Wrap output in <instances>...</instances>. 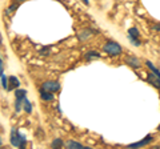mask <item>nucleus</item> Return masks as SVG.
I'll return each instance as SVG.
<instances>
[{"instance_id": "nucleus-18", "label": "nucleus", "mask_w": 160, "mask_h": 149, "mask_svg": "<svg viewBox=\"0 0 160 149\" xmlns=\"http://www.w3.org/2000/svg\"><path fill=\"white\" fill-rule=\"evenodd\" d=\"M3 76V60L0 59V77Z\"/></svg>"}, {"instance_id": "nucleus-6", "label": "nucleus", "mask_w": 160, "mask_h": 149, "mask_svg": "<svg viewBox=\"0 0 160 149\" xmlns=\"http://www.w3.org/2000/svg\"><path fill=\"white\" fill-rule=\"evenodd\" d=\"M40 97L43 99L44 101H51L52 99H53V95H52V92H48L46 91V89H40Z\"/></svg>"}, {"instance_id": "nucleus-10", "label": "nucleus", "mask_w": 160, "mask_h": 149, "mask_svg": "<svg viewBox=\"0 0 160 149\" xmlns=\"http://www.w3.org/2000/svg\"><path fill=\"white\" fill-rule=\"evenodd\" d=\"M67 148H72V149H88L87 147H83L80 142H75V141H68L66 144Z\"/></svg>"}, {"instance_id": "nucleus-15", "label": "nucleus", "mask_w": 160, "mask_h": 149, "mask_svg": "<svg viewBox=\"0 0 160 149\" xmlns=\"http://www.w3.org/2000/svg\"><path fill=\"white\" fill-rule=\"evenodd\" d=\"M92 57H100V53L95 52V51H91V52H88V53L86 55V59H87V60H89V59H92Z\"/></svg>"}, {"instance_id": "nucleus-9", "label": "nucleus", "mask_w": 160, "mask_h": 149, "mask_svg": "<svg viewBox=\"0 0 160 149\" xmlns=\"http://www.w3.org/2000/svg\"><path fill=\"white\" fill-rule=\"evenodd\" d=\"M148 81L152 84V85H155L156 88H160V79L158 76H155L153 73H149L148 74Z\"/></svg>"}, {"instance_id": "nucleus-21", "label": "nucleus", "mask_w": 160, "mask_h": 149, "mask_svg": "<svg viewBox=\"0 0 160 149\" xmlns=\"http://www.w3.org/2000/svg\"><path fill=\"white\" fill-rule=\"evenodd\" d=\"M83 2H84V4H88V0H83Z\"/></svg>"}, {"instance_id": "nucleus-12", "label": "nucleus", "mask_w": 160, "mask_h": 149, "mask_svg": "<svg viewBox=\"0 0 160 149\" xmlns=\"http://www.w3.org/2000/svg\"><path fill=\"white\" fill-rule=\"evenodd\" d=\"M27 95V91H24V89H18L16 91V100H23L24 97Z\"/></svg>"}, {"instance_id": "nucleus-17", "label": "nucleus", "mask_w": 160, "mask_h": 149, "mask_svg": "<svg viewBox=\"0 0 160 149\" xmlns=\"http://www.w3.org/2000/svg\"><path fill=\"white\" fill-rule=\"evenodd\" d=\"M2 81H3V88H4V89H7V88H8V79L4 77V74L2 76Z\"/></svg>"}, {"instance_id": "nucleus-11", "label": "nucleus", "mask_w": 160, "mask_h": 149, "mask_svg": "<svg viewBox=\"0 0 160 149\" xmlns=\"http://www.w3.org/2000/svg\"><path fill=\"white\" fill-rule=\"evenodd\" d=\"M146 63H147V67H148V68L153 72L155 76H158V77L160 79V71H159V69H158V68H155V65H153V64H152L151 61H146Z\"/></svg>"}, {"instance_id": "nucleus-14", "label": "nucleus", "mask_w": 160, "mask_h": 149, "mask_svg": "<svg viewBox=\"0 0 160 149\" xmlns=\"http://www.w3.org/2000/svg\"><path fill=\"white\" fill-rule=\"evenodd\" d=\"M23 105H24V109L28 112V113H31L32 112V107H31V103H29L27 99H24L23 100Z\"/></svg>"}, {"instance_id": "nucleus-22", "label": "nucleus", "mask_w": 160, "mask_h": 149, "mask_svg": "<svg viewBox=\"0 0 160 149\" xmlns=\"http://www.w3.org/2000/svg\"><path fill=\"white\" fill-rule=\"evenodd\" d=\"M2 144H3V142H2V138H0V147H2Z\"/></svg>"}, {"instance_id": "nucleus-1", "label": "nucleus", "mask_w": 160, "mask_h": 149, "mask_svg": "<svg viewBox=\"0 0 160 149\" xmlns=\"http://www.w3.org/2000/svg\"><path fill=\"white\" fill-rule=\"evenodd\" d=\"M26 142H27V138L23 135H20L16 129L13 128L11 131V144L12 145L16 148H24L26 147Z\"/></svg>"}, {"instance_id": "nucleus-7", "label": "nucleus", "mask_w": 160, "mask_h": 149, "mask_svg": "<svg viewBox=\"0 0 160 149\" xmlns=\"http://www.w3.org/2000/svg\"><path fill=\"white\" fill-rule=\"evenodd\" d=\"M126 61L128 63V65H131V67H133V68H139L142 64H140V61H139V59H136V57H132V56H128L127 59H126Z\"/></svg>"}, {"instance_id": "nucleus-8", "label": "nucleus", "mask_w": 160, "mask_h": 149, "mask_svg": "<svg viewBox=\"0 0 160 149\" xmlns=\"http://www.w3.org/2000/svg\"><path fill=\"white\" fill-rule=\"evenodd\" d=\"M8 81H9V85H8V88H7V91H11V89H15V88H18L19 85H20V83H19V80L15 76H11L8 79Z\"/></svg>"}, {"instance_id": "nucleus-24", "label": "nucleus", "mask_w": 160, "mask_h": 149, "mask_svg": "<svg viewBox=\"0 0 160 149\" xmlns=\"http://www.w3.org/2000/svg\"><path fill=\"white\" fill-rule=\"evenodd\" d=\"M159 129H160V127H159Z\"/></svg>"}, {"instance_id": "nucleus-3", "label": "nucleus", "mask_w": 160, "mask_h": 149, "mask_svg": "<svg viewBox=\"0 0 160 149\" xmlns=\"http://www.w3.org/2000/svg\"><path fill=\"white\" fill-rule=\"evenodd\" d=\"M43 89H46V91H48V92H58V91H60V84L59 83H56V81H46L43 84V87H42Z\"/></svg>"}, {"instance_id": "nucleus-4", "label": "nucleus", "mask_w": 160, "mask_h": 149, "mask_svg": "<svg viewBox=\"0 0 160 149\" xmlns=\"http://www.w3.org/2000/svg\"><path fill=\"white\" fill-rule=\"evenodd\" d=\"M129 39H131V41L135 44V46H140V41H139V31L136 28H131L129 29Z\"/></svg>"}, {"instance_id": "nucleus-23", "label": "nucleus", "mask_w": 160, "mask_h": 149, "mask_svg": "<svg viewBox=\"0 0 160 149\" xmlns=\"http://www.w3.org/2000/svg\"><path fill=\"white\" fill-rule=\"evenodd\" d=\"M16 2H24V0H16Z\"/></svg>"}, {"instance_id": "nucleus-19", "label": "nucleus", "mask_w": 160, "mask_h": 149, "mask_svg": "<svg viewBox=\"0 0 160 149\" xmlns=\"http://www.w3.org/2000/svg\"><path fill=\"white\" fill-rule=\"evenodd\" d=\"M15 8H18V6H11L8 8V11H7V13H11L12 11H15Z\"/></svg>"}, {"instance_id": "nucleus-13", "label": "nucleus", "mask_w": 160, "mask_h": 149, "mask_svg": "<svg viewBox=\"0 0 160 149\" xmlns=\"http://www.w3.org/2000/svg\"><path fill=\"white\" fill-rule=\"evenodd\" d=\"M91 31H89V29H84V31H83V35H80L79 33V39H80V40H86V39L88 37V36H91Z\"/></svg>"}, {"instance_id": "nucleus-20", "label": "nucleus", "mask_w": 160, "mask_h": 149, "mask_svg": "<svg viewBox=\"0 0 160 149\" xmlns=\"http://www.w3.org/2000/svg\"><path fill=\"white\" fill-rule=\"evenodd\" d=\"M153 29H155V31H160V24H158V26H155V27H153Z\"/></svg>"}, {"instance_id": "nucleus-2", "label": "nucleus", "mask_w": 160, "mask_h": 149, "mask_svg": "<svg viewBox=\"0 0 160 149\" xmlns=\"http://www.w3.org/2000/svg\"><path fill=\"white\" fill-rule=\"evenodd\" d=\"M103 51L106 52V53H108V55L116 56V55H120V53H122V47H120L118 43H115V41H108L106 46H104Z\"/></svg>"}, {"instance_id": "nucleus-5", "label": "nucleus", "mask_w": 160, "mask_h": 149, "mask_svg": "<svg viewBox=\"0 0 160 149\" xmlns=\"http://www.w3.org/2000/svg\"><path fill=\"white\" fill-rule=\"evenodd\" d=\"M152 141V136L148 135L146 138H143V140H140L139 142H135V144H131V145H128V148H139V147H143V145H147Z\"/></svg>"}, {"instance_id": "nucleus-16", "label": "nucleus", "mask_w": 160, "mask_h": 149, "mask_svg": "<svg viewBox=\"0 0 160 149\" xmlns=\"http://www.w3.org/2000/svg\"><path fill=\"white\" fill-rule=\"evenodd\" d=\"M62 145H63V141L60 140V138H56V140H53L52 144H51L52 148H59V147H62Z\"/></svg>"}]
</instances>
